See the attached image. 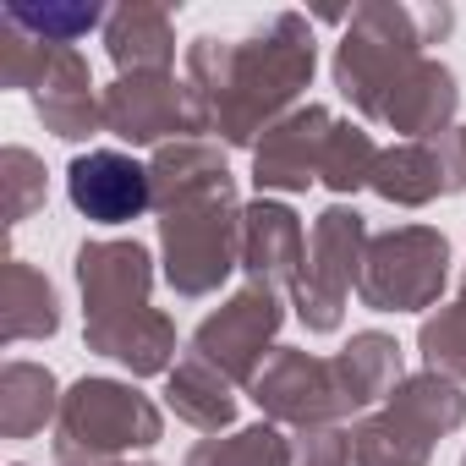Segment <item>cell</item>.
Masks as SVG:
<instances>
[{"instance_id": "2", "label": "cell", "mask_w": 466, "mask_h": 466, "mask_svg": "<svg viewBox=\"0 0 466 466\" xmlns=\"http://www.w3.org/2000/svg\"><path fill=\"white\" fill-rule=\"evenodd\" d=\"M154 214H159V253L165 286L181 302L214 297L230 269H242V203L225 154L203 137L165 143L148 159Z\"/></svg>"}, {"instance_id": "31", "label": "cell", "mask_w": 466, "mask_h": 466, "mask_svg": "<svg viewBox=\"0 0 466 466\" xmlns=\"http://www.w3.org/2000/svg\"><path fill=\"white\" fill-rule=\"evenodd\" d=\"M461 466H466V455H461Z\"/></svg>"}, {"instance_id": "6", "label": "cell", "mask_w": 466, "mask_h": 466, "mask_svg": "<svg viewBox=\"0 0 466 466\" xmlns=\"http://www.w3.org/2000/svg\"><path fill=\"white\" fill-rule=\"evenodd\" d=\"M248 395L258 400L264 422L280 428H340L346 417H362V400L351 390V368L346 357H313L302 346H275L269 362L258 368V379L248 384Z\"/></svg>"}, {"instance_id": "7", "label": "cell", "mask_w": 466, "mask_h": 466, "mask_svg": "<svg viewBox=\"0 0 466 466\" xmlns=\"http://www.w3.org/2000/svg\"><path fill=\"white\" fill-rule=\"evenodd\" d=\"M368 219L351 203H329L313 230H308V264L297 275L291 308L308 335H335L346 324V302L362 280V253H368Z\"/></svg>"}, {"instance_id": "15", "label": "cell", "mask_w": 466, "mask_h": 466, "mask_svg": "<svg viewBox=\"0 0 466 466\" xmlns=\"http://www.w3.org/2000/svg\"><path fill=\"white\" fill-rule=\"evenodd\" d=\"M308 264V230L291 203L258 198L242 203V275L248 286H269L280 297L297 291V275Z\"/></svg>"}, {"instance_id": "27", "label": "cell", "mask_w": 466, "mask_h": 466, "mask_svg": "<svg viewBox=\"0 0 466 466\" xmlns=\"http://www.w3.org/2000/svg\"><path fill=\"white\" fill-rule=\"evenodd\" d=\"M0 181H6V225L17 230L34 208H45V198H50V181H45V165H39V154L34 148H6L0 154Z\"/></svg>"}, {"instance_id": "19", "label": "cell", "mask_w": 466, "mask_h": 466, "mask_svg": "<svg viewBox=\"0 0 466 466\" xmlns=\"http://www.w3.org/2000/svg\"><path fill=\"white\" fill-rule=\"evenodd\" d=\"M105 50L116 61L121 77H137V72H170L176 66V23L165 6H143V0H132V6L110 12L105 23Z\"/></svg>"}, {"instance_id": "8", "label": "cell", "mask_w": 466, "mask_h": 466, "mask_svg": "<svg viewBox=\"0 0 466 466\" xmlns=\"http://www.w3.org/2000/svg\"><path fill=\"white\" fill-rule=\"evenodd\" d=\"M450 286V242L433 225H390L368 237L357 297L373 313H422L439 308V291Z\"/></svg>"}, {"instance_id": "1", "label": "cell", "mask_w": 466, "mask_h": 466, "mask_svg": "<svg viewBox=\"0 0 466 466\" xmlns=\"http://www.w3.org/2000/svg\"><path fill=\"white\" fill-rule=\"evenodd\" d=\"M313 66V23L297 12H275L242 39H192L181 56V88L198 132H214L225 148H258V132L297 110Z\"/></svg>"}, {"instance_id": "32", "label": "cell", "mask_w": 466, "mask_h": 466, "mask_svg": "<svg viewBox=\"0 0 466 466\" xmlns=\"http://www.w3.org/2000/svg\"><path fill=\"white\" fill-rule=\"evenodd\" d=\"M17 466H23V461H17Z\"/></svg>"}, {"instance_id": "23", "label": "cell", "mask_w": 466, "mask_h": 466, "mask_svg": "<svg viewBox=\"0 0 466 466\" xmlns=\"http://www.w3.org/2000/svg\"><path fill=\"white\" fill-rule=\"evenodd\" d=\"M181 466H297V444L280 433V422H253L225 439H198Z\"/></svg>"}, {"instance_id": "26", "label": "cell", "mask_w": 466, "mask_h": 466, "mask_svg": "<svg viewBox=\"0 0 466 466\" xmlns=\"http://www.w3.org/2000/svg\"><path fill=\"white\" fill-rule=\"evenodd\" d=\"M373 165H379V143H373V132H362V127L340 121V127H335V137H329L324 181H319V187H329V192L351 198L357 187H368V181H373Z\"/></svg>"}, {"instance_id": "3", "label": "cell", "mask_w": 466, "mask_h": 466, "mask_svg": "<svg viewBox=\"0 0 466 466\" xmlns=\"http://www.w3.org/2000/svg\"><path fill=\"white\" fill-rule=\"evenodd\" d=\"M455 28L450 6H357L335 50V88L362 121H379L400 77L428 56L433 39Z\"/></svg>"}, {"instance_id": "16", "label": "cell", "mask_w": 466, "mask_h": 466, "mask_svg": "<svg viewBox=\"0 0 466 466\" xmlns=\"http://www.w3.org/2000/svg\"><path fill=\"white\" fill-rule=\"evenodd\" d=\"M34 110L45 121V132H56L61 143H83L94 132H105V94L94 88V72L83 61V50H56L45 77L34 83Z\"/></svg>"}, {"instance_id": "30", "label": "cell", "mask_w": 466, "mask_h": 466, "mask_svg": "<svg viewBox=\"0 0 466 466\" xmlns=\"http://www.w3.org/2000/svg\"><path fill=\"white\" fill-rule=\"evenodd\" d=\"M461 302H466V275H461Z\"/></svg>"}, {"instance_id": "28", "label": "cell", "mask_w": 466, "mask_h": 466, "mask_svg": "<svg viewBox=\"0 0 466 466\" xmlns=\"http://www.w3.org/2000/svg\"><path fill=\"white\" fill-rule=\"evenodd\" d=\"M297 466H351V433L346 428H308L297 439Z\"/></svg>"}, {"instance_id": "5", "label": "cell", "mask_w": 466, "mask_h": 466, "mask_svg": "<svg viewBox=\"0 0 466 466\" xmlns=\"http://www.w3.org/2000/svg\"><path fill=\"white\" fill-rule=\"evenodd\" d=\"M466 422V395L455 379L411 373L395 395L351 428V466H428L433 444Z\"/></svg>"}, {"instance_id": "29", "label": "cell", "mask_w": 466, "mask_h": 466, "mask_svg": "<svg viewBox=\"0 0 466 466\" xmlns=\"http://www.w3.org/2000/svg\"><path fill=\"white\" fill-rule=\"evenodd\" d=\"M116 466H154V461H116Z\"/></svg>"}, {"instance_id": "22", "label": "cell", "mask_w": 466, "mask_h": 466, "mask_svg": "<svg viewBox=\"0 0 466 466\" xmlns=\"http://www.w3.org/2000/svg\"><path fill=\"white\" fill-rule=\"evenodd\" d=\"M165 406L198 433H225L237 422V384L225 373H214L208 362H198V357H181L165 373Z\"/></svg>"}, {"instance_id": "4", "label": "cell", "mask_w": 466, "mask_h": 466, "mask_svg": "<svg viewBox=\"0 0 466 466\" xmlns=\"http://www.w3.org/2000/svg\"><path fill=\"white\" fill-rule=\"evenodd\" d=\"M165 439V411L121 379H77L56 417V466H116Z\"/></svg>"}, {"instance_id": "21", "label": "cell", "mask_w": 466, "mask_h": 466, "mask_svg": "<svg viewBox=\"0 0 466 466\" xmlns=\"http://www.w3.org/2000/svg\"><path fill=\"white\" fill-rule=\"evenodd\" d=\"M61 384L45 362H23L12 357L0 368V439H34L45 433V422L61 417Z\"/></svg>"}, {"instance_id": "25", "label": "cell", "mask_w": 466, "mask_h": 466, "mask_svg": "<svg viewBox=\"0 0 466 466\" xmlns=\"http://www.w3.org/2000/svg\"><path fill=\"white\" fill-rule=\"evenodd\" d=\"M417 351H422V368H428V373L466 384V302H461V297H455L450 308H439V313L422 319Z\"/></svg>"}, {"instance_id": "20", "label": "cell", "mask_w": 466, "mask_h": 466, "mask_svg": "<svg viewBox=\"0 0 466 466\" xmlns=\"http://www.w3.org/2000/svg\"><path fill=\"white\" fill-rule=\"evenodd\" d=\"M61 329V297L45 280V269H34L28 258H6L0 275V340L23 346V340H50Z\"/></svg>"}, {"instance_id": "13", "label": "cell", "mask_w": 466, "mask_h": 466, "mask_svg": "<svg viewBox=\"0 0 466 466\" xmlns=\"http://www.w3.org/2000/svg\"><path fill=\"white\" fill-rule=\"evenodd\" d=\"M66 198L94 225H132L154 208V176L121 148H88L66 165Z\"/></svg>"}, {"instance_id": "14", "label": "cell", "mask_w": 466, "mask_h": 466, "mask_svg": "<svg viewBox=\"0 0 466 466\" xmlns=\"http://www.w3.org/2000/svg\"><path fill=\"white\" fill-rule=\"evenodd\" d=\"M335 116L324 105H297L286 121H275L253 148V181L258 192H308L324 181V154L335 137Z\"/></svg>"}, {"instance_id": "24", "label": "cell", "mask_w": 466, "mask_h": 466, "mask_svg": "<svg viewBox=\"0 0 466 466\" xmlns=\"http://www.w3.org/2000/svg\"><path fill=\"white\" fill-rule=\"evenodd\" d=\"M0 23L23 28V34L39 39V45L77 50L83 34H94V28L110 23V12H105V6H6V12H0Z\"/></svg>"}, {"instance_id": "12", "label": "cell", "mask_w": 466, "mask_h": 466, "mask_svg": "<svg viewBox=\"0 0 466 466\" xmlns=\"http://www.w3.org/2000/svg\"><path fill=\"white\" fill-rule=\"evenodd\" d=\"M72 269H77V291H83V324H110V319L148 308L154 258L143 242H127V237L83 242Z\"/></svg>"}, {"instance_id": "17", "label": "cell", "mask_w": 466, "mask_h": 466, "mask_svg": "<svg viewBox=\"0 0 466 466\" xmlns=\"http://www.w3.org/2000/svg\"><path fill=\"white\" fill-rule=\"evenodd\" d=\"M455 110H461L455 72H450L444 61L422 56V61L400 77V88L384 99V110H379L373 127H390V132H400V143H417V137L450 132V127H455Z\"/></svg>"}, {"instance_id": "10", "label": "cell", "mask_w": 466, "mask_h": 466, "mask_svg": "<svg viewBox=\"0 0 466 466\" xmlns=\"http://www.w3.org/2000/svg\"><path fill=\"white\" fill-rule=\"evenodd\" d=\"M368 187L384 203H395V208H422L433 198L466 192V127H450L439 137H417V143L379 148V165H373V181Z\"/></svg>"}, {"instance_id": "11", "label": "cell", "mask_w": 466, "mask_h": 466, "mask_svg": "<svg viewBox=\"0 0 466 466\" xmlns=\"http://www.w3.org/2000/svg\"><path fill=\"white\" fill-rule=\"evenodd\" d=\"M105 132H116L132 148H165L198 132V121L176 72H137L105 88Z\"/></svg>"}, {"instance_id": "18", "label": "cell", "mask_w": 466, "mask_h": 466, "mask_svg": "<svg viewBox=\"0 0 466 466\" xmlns=\"http://www.w3.org/2000/svg\"><path fill=\"white\" fill-rule=\"evenodd\" d=\"M83 340L94 357L121 362L132 379H154V373L176 368V324L159 308H143V313H127L110 324H83Z\"/></svg>"}, {"instance_id": "9", "label": "cell", "mask_w": 466, "mask_h": 466, "mask_svg": "<svg viewBox=\"0 0 466 466\" xmlns=\"http://www.w3.org/2000/svg\"><path fill=\"white\" fill-rule=\"evenodd\" d=\"M286 324V297L269 286H242L237 297H225L187 340V357L208 362L214 373H225L230 384H253L258 368L275 351V335Z\"/></svg>"}]
</instances>
